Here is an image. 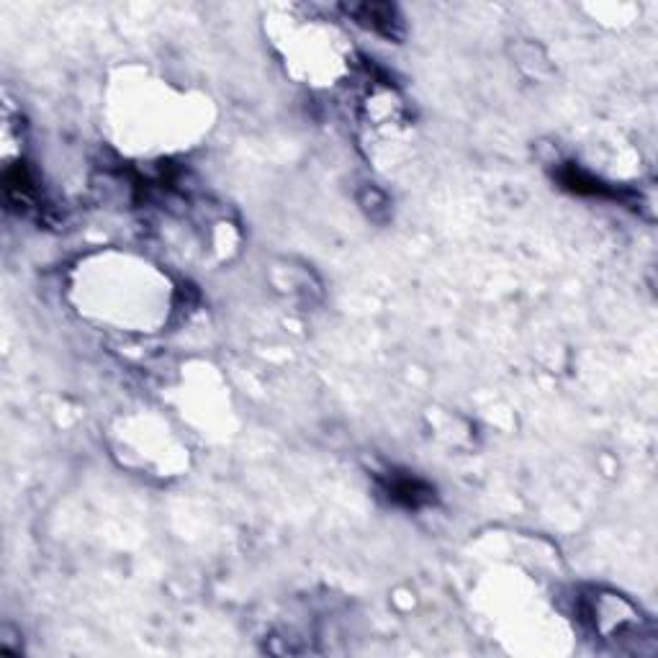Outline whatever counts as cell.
Masks as SVG:
<instances>
[{
    "label": "cell",
    "instance_id": "cell-1",
    "mask_svg": "<svg viewBox=\"0 0 658 658\" xmlns=\"http://www.w3.org/2000/svg\"><path fill=\"white\" fill-rule=\"evenodd\" d=\"M383 491L389 494L391 502L407 509L427 507L435 499V491H432L430 484L414 479V476H407V473H391V476H386Z\"/></svg>",
    "mask_w": 658,
    "mask_h": 658
},
{
    "label": "cell",
    "instance_id": "cell-2",
    "mask_svg": "<svg viewBox=\"0 0 658 658\" xmlns=\"http://www.w3.org/2000/svg\"><path fill=\"white\" fill-rule=\"evenodd\" d=\"M350 13L358 18L360 24L378 31V34L391 36V39L401 34V21L396 16V8L389 6V3H365V6L350 8Z\"/></svg>",
    "mask_w": 658,
    "mask_h": 658
}]
</instances>
